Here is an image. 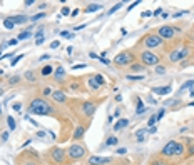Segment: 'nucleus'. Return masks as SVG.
Instances as JSON below:
<instances>
[{"label":"nucleus","instance_id":"nucleus-1","mask_svg":"<svg viewBox=\"0 0 194 165\" xmlns=\"http://www.w3.org/2000/svg\"><path fill=\"white\" fill-rule=\"evenodd\" d=\"M29 114H34V115H50V114H54V108L49 105L47 100H44V99H34L32 102H30Z\"/></svg>","mask_w":194,"mask_h":165},{"label":"nucleus","instance_id":"nucleus-2","mask_svg":"<svg viewBox=\"0 0 194 165\" xmlns=\"http://www.w3.org/2000/svg\"><path fill=\"white\" fill-rule=\"evenodd\" d=\"M184 153V145L176 140H169L164 147H162V155L166 157H174V155H182Z\"/></svg>","mask_w":194,"mask_h":165},{"label":"nucleus","instance_id":"nucleus-3","mask_svg":"<svg viewBox=\"0 0 194 165\" xmlns=\"http://www.w3.org/2000/svg\"><path fill=\"white\" fill-rule=\"evenodd\" d=\"M141 62H142L144 67H156L159 65V55H156L151 50H146L141 54Z\"/></svg>","mask_w":194,"mask_h":165},{"label":"nucleus","instance_id":"nucleus-4","mask_svg":"<svg viewBox=\"0 0 194 165\" xmlns=\"http://www.w3.org/2000/svg\"><path fill=\"white\" fill-rule=\"evenodd\" d=\"M189 52H191V48H189V47L174 48V50L169 54V60H171V62H181V60H184V58L189 55Z\"/></svg>","mask_w":194,"mask_h":165},{"label":"nucleus","instance_id":"nucleus-5","mask_svg":"<svg viewBox=\"0 0 194 165\" xmlns=\"http://www.w3.org/2000/svg\"><path fill=\"white\" fill-rule=\"evenodd\" d=\"M132 60H134V55L130 52H121L119 55H115L112 62L117 67H124V65H132Z\"/></svg>","mask_w":194,"mask_h":165},{"label":"nucleus","instance_id":"nucleus-6","mask_svg":"<svg viewBox=\"0 0 194 165\" xmlns=\"http://www.w3.org/2000/svg\"><path fill=\"white\" fill-rule=\"evenodd\" d=\"M162 42H164V40H162V38H161L157 33H151V35H147V37L144 38L142 44H144V47H147V48L151 50V48H157V47H161Z\"/></svg>","mask_w":194,"mask_h":165},{"label":"nucleus","instance_id":"nucleus-7","mask_svg":"<svg viewBox=\"0 0 194 165\" xmlns=\"http://www.w3.org/2000/svg\"><path fill=\"white\" fill-rule=\"evenodd\" d=\"M67 155L74 160L82 159V157L86 155V149H84L82 145H79V143H74V145H70L69 149H67Z\"/></svg>","mask_w":194,"mask_h":165},{"label":"nucleus","instance_id":"nucleus-8","mask_svg":"<svg viewBox=\"0 0 194 165\" xmlns=\"http://www.w3.org/2000/svg\"><path fill=\"white\" fill-rule=\"evenodd\" d=\"M176 33H178V30H176L174 27H171V25H162L159 29V37L162 38V40H171Z\"/></svg>","mask_w":194,"mask_h":165},{"label":"nucleus","instance_id":"nucleus-9","mask_svg":"<svg viewBox=\"0 0 194 165\" xmlns=\"http://www.w3.org/2000/svg\"><path fill=\"white\" fill-rule=\"evenodd\" d=\"M105 163H111V157H90L89 159V165H105Z\"/></svg>","mask_w":194,"mask_h":165},{"label":"nucleus","instance_id":"nucleus-10","mask_svg":"<svg viewBox=\"0 0 194 165\" xmlns=\"http://www.w3.org/2000/svg\"><path fill=\"white\" fill-rule=\"evenodd\" d=\"M82 110H84V114H86L87 117H92V115L96 114V105H94V104H90V102H84Z\"/></svg>","mask_w":194,"mask_h":165},{"label":"nucleus","instance_id":"nucleus-11","mask_svg":"<svg viewBox=\"0 0 194 165\" xmlns=\"http://www.w3.org/2000/svg\"><path fill=\"white\" fill-rule=\"evenodd\" d=\"M64 150H60V149H54L52 150V159L55 160V162H59V163H62L64 162Z\"/></svg>","mask_w":194,"mask_h":165},{"label":"nucleus","instance_id":"nucleus-12","mask_svg":"<svg viewBox=\"0 0 194 165\" xmlns=\"http://www.w3.org/2000/svg\"><path fill=\"white\" fill-rule=\"evenodd\" d=\"M10 20L13 22V25H22V23L29 22L30 17H27V15H15V17H10Z\"/></svg>","mask_w":194,"mask_h":165},{"label":"nucleus","instance_id":"nucleus-13","mask_svg":"<svg viewBox=\"0 0 194 165\" xmlns=\"http://www.w3.org/2000/svg\"><path fill=\"white\" fill-rule=\"evenodd\" d=\"M52 99H54L55 102H59V104H64V102L67 100L65 93L60 92V90H55V92H52Z\"/></svg>","mask_w":194,"mask_h":165},{"label":"nucleus","instance_id":"nucleus-14","mask_svg":"<svg viewBox=\"0 0 194 165\" xmlns=\"http://www.w3.org/2000/svg\"><path fill=\"white\" fill-rule=\"evenodd\" d=\"M154 93H157V95H167V93L172 92V87H156V89H152Z\"/></svg>","mask_w":194,"mask_h":165},{"label":"nucleus","instance_id":"nucleus-15","mask_svg":"<svg viewBox=\"0 0 194 165\" xmlns=\"http://www.w3.org/2000/svg\"><path fill=\"white\" fill-rule=\"evenodd\" d=\"M127 125H129V120H127V118H121V120L115 122V125H114L112 128H114V130H122V128L127 127Z\"/></svg>","mask_w":194,"mask_h":165},{"label":"nucleus","instance_id":"nucleus-16","mask_svg":"<svg viewBox=\"0 0 194 165\" xmlns=\"http://www.w3.org/2000/svg\"><path fill=\"white\" fill-rule=\"evenodd\" d=\"M101 9H102V5H101V3H90V5L87 7V9H84V12H86V13H90V12H99Z\"/></svg>","mask_w":194,"mask_h":165},{"label":"nucleus","instance_id":"nucleus-17","mask_svg":"<svg viewBox=\"0 0 194 165\" xmlns=\"http://www.w3.org/2000/svg\"><path fill=\"white\" fill-rule=\"evenodd\" d=\"M84 137V127H77L75 132H74V140H79Z\"/></svg>","mask_w":194,"mask_h":165},{"label":"nucleus","instance_id":"nucleus-18","mask_svg":"<svg viewBox=\"0 0 194 165\" xmlns=\"http://www.w3.org/2000/svg\"><path fill=\"white\" fill-rule=\"evenodd\" d=\"M54 75H55V79L62 80V79L65 77V70L62 68V67H57V70H55V73H54Z\"/></svg>","mask_w":194,"mask_h":165},{"label":"nucleus","instance_id":"nucleus-19","mask_svg":"<svg viewBox=\"0 0 194 165\" xmlns=\"http://www.w3.org/2000/svg\"><path fill=\"white\" fill-rule=\"evenodd\" d=\"M89 87H90V89H92V90H97L99 87H101V83H99L97 80H96V77H92V79H89Z\"/></svg>","mask_w":194,"mask_h":165},{"label":"nucleus","instance_id":"nucleus-20","mask_svg":"<svg viewBox=\"0 0 194 165\" xmlns=\"http://www.w3.org/2000/svg\"><path fill=\"white\" fill-rule=\"evenodd\" d=\"M191 87H194V80H188V82L182 83V87H181V90H179V92H184V90L191 89Z\"/></svg>","mask_w":194,"mask_h":165},{"label":"nucleus","instance_id":"nucleus-21","mask_svg":"<svg viewBox=\"0 0 194 165\" xmlns=\"http://www.w3.org/2000/svg\"><path fill=\"white\" fill-rule=\"evenodd\" d=\"M29 37H32V32H30V30H25V32H22L19 35V37H17V40H25V38H29Z\"/></svg>","mask_w":194,"mask_h":165},{"label":"nucleus","instance_id":"nucleus-22","mask_svg":"<svg viewBox=\"0 0 194 165\" xmlns=\"http://www.w3.org/2000/svg\"><path fill=\"white\" fill-rule=\"evenodd\" d=\"M7 124H9L10 130H15L17 128V124H15V120H13V117H7Z\"/></svg>","mask_w":194,"mask_h":165},{"label":"nucleus","instance_id":"nucleus-23","mask_svg":"<svg viewBox=\"0 0 194 165\" xmlns=\"http://www.w3.org/2000/svg\"><path fill=\"white\" fill-rule=\"evenodd\" d=\"M3 27H5L7 30H12L13 27H15V25H13V22L10 20V17H9V19H5V20H3Z\"/></svg>","mask_w":194,"mask_h":165},{"label":"nucleus","instance_id":"nucleus-24","mask_svg":"<svg viewBox=\"0 0 194 165\" xmlns=\"http://www.w3.org/2000/svg\"><path fill=\"white\" fill-rule=\"evenodd\" d=\"M147 133V130H144V128H141V130H137V133H136V137H137V140L139 142H144V135Z\"/></svg>","mask_w":194,"mask_h":165},{"label":"nucleus","instance_id":"nucleus-25","mask_svg":"<svg viewBox=\"0 0 194 165\" xmlns=\"http://www.w3.org/2000/svg\"><path fill=\"white\" fill-rule=\"evenodd\" d=\"M52 72H54V68H52V67H50V65H45V67H44V68H42V75H44V77L50 75V73H52Z\"/></svg>","mask_w":194,"mask_h":165},{"label":"nucleus","instance_id":"nucleus-26","mask_svg":"<svg viewBox=\"0 0 194 165\" xmlns=\"http://www.w3.org/2000/svg\"><path fill=\"white\" fill-rule=\"evenodd\" d=\"M146 112V108H144V102L142 100H137V114H144Z\"/></svg>","mask_w":194,"mask_h":165},{"label":"nucleus","instance_id":"nucleus-27","mask_svg":"<svg viewBox=\"0 0 194 165\" xmlns=\"http://www.w3.org/2000/svg\"><path fill=\"white\" fill-rule=\"evenodd\" d=\"M117 142H119L117 137H109L107 142H105V145H109V147H111V145H117Z\"/></svg>","mask_w":194,"mask_h":165},{"label":"nucleus","instance_id":"nucleus-28","mask_svg":"<svg viewBox=\"0 0 194 165\" xmlns=\"http://www.w3.org/2000/svg\"><path fill=\"white\" fill-rule=\"evenodd\" d=\"M122 5H124V3H122V2L115 3V5H114V7H112V9H111V10H109V12H107V13H109V15H112V13H114V12H117V10H119V9H121V7H122Z\"/></svg>","mask_w":194,"mask_h":165},{"label":"nucleus","instance_id":"nucleus-29","mask_svg":"<svg viewBox=\"0 0 194 165\" xmlns=\"http://www.w3.org/2000/svg\"><path fill=\"white\" fill-rule=\"evenodd\" d=\"M44 17H45V13L40 12V13H37V15H32V17H30V22H37V20L44 19Z\"/></svg>","mask_w":194,"mask_h":165},{"label":"nucleus","instance_id":"nucleus-30","mask_svg":"<svg viewBox=\"0 0 194 165\" xmlns=\"http://www.w3.org/2000/svg\"><path fill=\"white\" fill-rule=\"evenodd\" d=\"M156 73H157V75H164V73H166V67L164 65H156Z\"/></svg>","mask_w":194,"mask_h":165},{"label":"nucleus","instance_id":"nucleus-31","mask_svg":"<svg viewBox=\"0 0 194 165\" xmlns=\"http://www.w3.org/2000/svg\"><path fill=\"white\" fill-rule=\"evenodd\" d=\"M126 79L127 80H142L144 75H126Z\"/></svg>","mask_w":194,"mask_h":165},{"label":"nucleus","instance_id":"nucleus-32","mask_svg":"<svg viewBox=\"0 0 194 165\" xmlns=\"http://www.w3.org/2000/svg\"><path fill=\"white\" fill-rule=\"evenodd\" d=\"M22 58H24V54L17 55V57H15V58H13V60H12V62H10V65H12V67H15V65H17V62H19V60H22Z\"/></svg>","mask_w":194,"mask_h":165},{"label":"nucleus","instance_id":"nucleus-33","mask_svg":"<svg viewBox=\"0 0 194 165\" xmlns=\"http://www.w3.org/2000/svg\"><path fill=\"white\" fill-rule=\"evenodd\" d=\"M60 37H64V38H72L74 33H70L69 30H64V32H60Z\"/></svg>","mask_w":194,"mask_h":165},{"label":"nucleus","instance_id":"nucleus-34","mask_svg":"<svg viewBox=\"0 0 194 165\" xmlns=\"http://www.w3.org/2000/svg\"><path fill=\"white\" fill-rule=\"evenodd\" d=\"M164 115H166V108H161V110L157 112V115H156V120H161Z\"/></svg>","mask_w":194,"mask_h":165},{"label":"nucleus","instance_id":"nucleus-35","mask_svg":"<svg viewBox=\"0 0 194 165\" xmlns=\"http://www.w3.org/2000/svg\"><path fill=\"white\" fill-rule=\"evenodd\" d=\"M25 79L30 80V82H35V75H34L32 72H27V73H25Z\"/></svg>","mask_w":194,"mask_h":165},{"label":"nucleus","instance_id":"nucleus-36","mask_svg":"<svg viewBox=\"0 0 194 165\" xmlns=\"http://www.w3.org/2000/svg\"><path fill=\"white\" fill-rule=\"evenodd\" d=\"M19 80H20V77H19V75H13V77H10V80H9V82L13 85V83H19Z\"/></svg>","mask_w":194,"mask_h":165},{"label":"nucleus","instance_id":"nucleus-37","mask_svg":"<svg viewBox=\"0 0 194 165\" xmlns=\"http://www.w3.org/2000/svg\"><path fill=\"white\" fill-rule=\"evenodd\" d=\"M132 70H144V65L142 64H132Z\"/></svg>","mask_w":194,"mask_h":165},{"label":"nucleus","instance_id":"nucleus-38","mask_svg":"<svg viewBox=\"0 0 194 165\" xmlns=\"http://www.w3.org/2000/svg\"><path fill=\"white\" fill-rule=\"evenodd\" d=\"M44 37H45V35H44V30H42V29L38 30L37 33H35V40H38V38H44Z\"/></svg>","mask_w":194,"mask_h":165},{"label":"nucleus","instance_id":"nucleus-39","mask_svg":"<svg viewBox=\"0 0 194 165\" xmlns=\"http://www.w3.org/2000/svg\"><path fill=\"white\" fill-rule=\"evenodd\" d=\"M97 60H101L104 65H111V60H107L105 57H97Z\"/></svg>","mask_w":194,"mask_h":165},{"label":"nucleus","instance_id":"nucleus-40","mask_svg":"<svg viewBox=\"0 0 194 165\" xmlns=\"http://www.w3.org/2000/svg\"><path fill=\"white\" fill-rule=\"evenodd\" d=\"M59 47H60V42H59V40H54L50 44V48H59Z\"/></svg>","mask_w":194,"mask_h":165},{"label":"nucleus","instance_id":"nucleus-41","mask_svg":"<svg viewBox=\"0 0 194 165\" xmlns=\"http://www.w3.org/2000/svg\"><path fill=\"white\" fill-rule=\"evenodd\" d=\"M25 120H27V122H30V124H32L34 127H38V124H37V122H35V120H32V118H30L29 115H25Z\"/></svg>","mask_w":194,"mask_h":165},{"label":"nucleus","instance_id":"nucleus-42","mask_svg":"<svg viewBox=\"0 0 194 165\" xmlns=\"http://www.w3.org/2000/svg\"><path fill=\"white\" fill-rule=\"evenodd\" d=\"M69 13H70V9H69V7H64L62 12H60V15H69Z\"/></svg>","mask_w":194,"mask_h":165},{"label":"nucleus","instance_id":"nucleus-43","mask_svg":"<svg viewBox=\"0 0 194 165\" xmlns=\"http://www.w3.org/2000/svg\"><path fill=\"white\" fill-rule=\"evenodd\" d=\"M96 80L101 83V85H104V77H102V75H99V73H97V75H96Z\"/></svg>","mask_w":194,"mask_h":165},{"label":"nucleus","instance_id":"nucleus-44","mask_svg":"<svg viewBox=\"0 0 194 165\" xmlns=\"http://www.w3.org/2000/svg\"><path fill=\"white\" fill-rule=\"evenodd\" d=\"M74 70H80V68H86V64H79V65H74Z\"/></svg>","mask_w":194,"mask_h":165},{"label":"nucleus","instance_id":"nucleus-45","mask_svg":"<svg viewBox=\"0 0 194 165\" xmlns=\"http://www.w3.org/2000/svg\"><path fill=\"white\" fill-rule=\"evenodd\" d=\"M20 108H22V104H19V102H17V104H13V110H15V112H19Z\"/></svg>","mask_w":194,"mask_h":165},{"label":"nucleus","instance_id":"nucleus-46","mask_svg":"<svg viewBox=\"0 0 194 165\" xmlns=\"http://www.w3.org/2000/svg\"><path fill=\"white\" fill-rule=\"evenodd\" d=\"M147 124H149V127H154V124H156V117H151Z\"/></svg>","mask_w":194,"mask_h":165},{"label":"nucleus","instance_id":"nucleus-47","mask_svg":"<svg viewBox=\"0 0 194 165\" xmlns=\"http://www.w3.org/2000/svg\"><path fill=\"white\" fill-rule=\"evenodd\" d=\"M126 152H127L126 149H117V150H115V153H117V155H124Z\"/></svg>","mask_w":194,"mask_h":165},{"label":"nucleus","instance_id":"nucleus-48","mask_svg":"<svg viewBox=\"0 0 194 165\" xmlns=\"http://www.w3.org/2000/svg\"><path fill=\"white\" fill-rule=\"evenodd\" d=\"M17 42H19L17 38H12V40H9V42H7V45H17Z\"/></svg>","mask_w":194,"mask_h":165},{"label":"nucleus","instance_id":"nucleus-49","mask_svg":"<svg viewBox=\"0 0 194 165\" xmlns=\"http://www.w3.org/2000/svg\"><path fill=\"white\" fill-rule=\"evenodd\" d=\"M45 42V37L44 38H38V40H35V45H42Z\"/></svg>","mask_w":194,"mask_h":165},{"label":"nucleus","instance_id":"nucleus-50","mask_svg":"<svg viewBox=\"0 0 194 165\" xmlns=\"http://www.w3.org/2000/svg\"><path fill=\"white\" fill-rule=\"evenodd\" d=\"M7 139H9V132H3V133H2V140L5 142Z\"/></svg>","mask_w":194,"mask_h":165},{"label":"nucleus","instance_id":"nucleus-51","mask_svg":"<svg viewBox=\"0 0 194 165\" xmlns=\"http://www.w3.org/2000/svg\"><path fill=\"white\" fill-rule=\"evenodd\" d=\"M152 165H167L166 162H162V160H156V162H154Z\"/></svg>","mask_w":194,"mask_h":165},{"label":"nucleus","instance_id":"nucleus-52","mask_svg":"<svg viewBox=\"0 0 194 165\" xmlns=\"http://www.w3.org/2000/svg\"><path fill=\"white\" fill-rule=\"evenodd\" d=\"M24 3H25L27 7H30V5H34V0H25V2H24Z\"/></svg>","mask_w":194,"mask_h":165},{"label":"nucleus","instance_id":"nucleus-53","mask_svg":"<svg viewBox=\"0 0 194 165\" xmlns=\"http://www.w3.org/2000/svg\"><path fill=\"white\" fill-rule=\"evenodd\" d=\"M37 137H45V132L44 130H38L37 132Z\"/></svg>","mask_w":194,"mask_h":165},{"label":"nucleus","instance_id":"nucleus-54","mask_svg":"<svg viewBox=\"0 0 194 165\" xmlns=\"http://www.w3.org/2000/svg\"><path fill=\"white\" fill-rule=\"evenodd\" d=\"M137 3H139V2H134V3H132V5H130V7H127V10H132V9H134V7H137Z\"/></svg>","mask_w":194,"mask_h":165},{"label":"nucleus","instance_id":"nucleus-55","mask_svg":"<svg viewBox=\"0 0 194 165\" xmlns=\"http://www.w3.org/2000/svg\"><path fill=\"white\" fill-rule=\"evenodd\" d=\"M149 15H152V13H151L149 10H147V12H142V17H149Z\"/></svg>","mask_w":194,"mask_h":165},{"label":"nucleus","instance_id":"nucleus-56","mask_svg":"<svg viewBox=\"0 0 194 165\" xmlns=\"http://www.w3.org/2000/svg\"><path fill=\"white\" fill-rule=\"evenodd\" d=\"M156 130H157L156 127H151V128H149V133H156Z\"/></svg>","mask_w":194,"mask_h":165},{"label":"nucleus","instance_id":"nucleus-57","mask_svg":"<svg viewBox=\"0 0 194 165\" xmlns=\"http://www.w3.org/2000/svg\"><path fill=\"white\" fill-rule=\"evenodd\" d=\"M9 57H12V54H7V55H3V57H0V60H3V58H9Z\"/></svg>","mask_w":194,"mask_h":165},{"label":"nucleus","instance_id":"nucleus-58","mask_svg":"<svg viewBox=\"0 0 194 165\" xmlns=\"http://www.w3.org/2000/svg\"><path fill=\"white\" fill-rule=\"evenodd\" d=\"M72 52H74V48H72V47H67V54L70 55V54H72Z\"/></svg>","mask_w":194,"mask_h":165},{"label":"nucleus","instance_id":"nucleus-59","mask_svg":"<svg viewBox=\"0 0 194 165\" xmlns=\"http://www.w3.org/2000/svg\"><path fill=\"white\" fill-rule=\"evenodd\" d=\"M159 13H162V9H157L156 12H154V15H159Z\"/></svg>","mask_w":194,"mask_h":165},{"label":"nucleus","instance_id":"nucleus-60","mask_svg":"<svg viewBox=\"0 0 194 165\" xmlns=\"http://www.w3.org/2000/svg\"><path fill=\"white\" fill-rule=\"evenodd\" d=\"M115 102H122V97L121 95H115Z\"/></svg>","mask_w":194,"mask_h":165},{"label":"nucleus","instance_id":"nucleus-61","mask_svg":"<svg viewBox=\"0 0 194 165\" xmlns=\"http://www.w3.org/2000/svg\"><path fill=\"white\" fill-rule=\"evenodd\" d=\"M0 95H3V89H2V87H0Z\"/></svg>","mask_w":194,"mask_h":165},{"label":"nucleus","instance_id":"nucleus-62","mask_svg":"<svg viewBox=\"0 0 194 165\" xmlns=\"http://www.w3.org/2000/svg\"><path fill=\"white\" fill-rule=\"evenodd\" d=\"M189 107H194V102H191V104H189Z\"/></svg>","mask_w":194,"mask_h":165},{"label":"nucleus","instance_id":"nucleus-63","mask_svg":"<svg viewBox=\"0 0 194 165\" xmlns=\"http://www.w3.org/2000/svg\"><path fill=\"white\" fill-rule=\"evenodd\" d=\"M0 75H3V70L2 68H0Z\"/></svg>","mask_w":194,"mask_h":165}]
</instances>
